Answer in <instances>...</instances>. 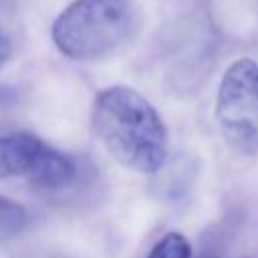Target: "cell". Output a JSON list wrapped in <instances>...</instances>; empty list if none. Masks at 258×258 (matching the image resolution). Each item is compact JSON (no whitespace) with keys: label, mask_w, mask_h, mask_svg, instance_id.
Instances as JSON below:
<instances>
[{"label":"cell","mask_w":258,"mask_h":258,"mask_svg":"<svg viewBox=\"0 0 258 258\" xmlns=\"http://www.w3.org/2000/svg\"><path fill=\"white\" fill-rule=\"evenodd\" d=\"M216 119L234 149L258 151V62L238 58L228 67L218 89Z\"/></svg>","instance_id":"obj_3"},{"label":"cell","mask_w":258,"mask_h":258,"mask_svg":"<svg viewBox=\"0 0 258 258\" xmlns=\"http://www.w3.org/2000/svg\"><path fill=\"white\" fill-rule=\"evenodd\" d=\"M147 258H191L189 242L179 232H167L151 248Z\"/></svg>","instance_id":"obj_6"},{"label":"cell","mask_w":258,"mask_h":258,"mask_svg":"<svg viewBox=\"0 0 258 258\" xmlns=\"http://www.w3.org/2000/svg\"><path fill=\"white\" fill-rule=\"evenodd\" d=\"M133 24L131 0H75L56 16L50 34L64 56L89 60L123 44Z\"/></svg>","instance_id":"obj_2"},{"label":"cell","mask_w":258,"mask_h":258,"mask_svg":"<svg viewBox=\"0 0 258 258\" xmlns=\"http://www.w3.org/2000/svg\"><path fill=\"white\" fill-rule=\"evenodd\" d=\"M12 54V44H10V38L6 36V32L0 28V67H4V62L10 58Z\"/></svg>","instance_id":"obj_7"},{"label":"cell","mask_w":258,"mask_h":258,"mask_svg":"<svg viewBox=\"0 0 258 258\" xmlns=\"http://www.w3.org/2000/svg\"><path fill=\"white\" fill-rule=\"evenodd\" d=\"M30 224L28 210L12 198L0 196V242L12 240L22 234Z\"/></svg>","instance_id":"obj_5"},{"label":"cell","mask_w":258,"mask_h":258,"mask_svg":"<svg viewBox=\"0 0 258 258\" xmlns=\"http://www.w3.org/2000/svg\"><path fill=\"white\" fill-rule=\"evenodd\" d=\"M16 175L44 189H60L75 179L77 165L32 133L0 129V177Z\"/></svg>","instance_id":"obj_4"},{"label":"cell","mask_w":258,"mask_h":258,"mask_svg":"<svg viewBox=\"0 0 258 258\" xmlns=\"http://www.w3.org/2000/svg\"><path fill=\"white\" fill-rule=\"evenodd\" d=\"M93 131L121 165L155 173L167 159V129L155 107L131 87L103 89L93 103Z\"/></svg>","instance_id":"obj_1"}]
</instances>
